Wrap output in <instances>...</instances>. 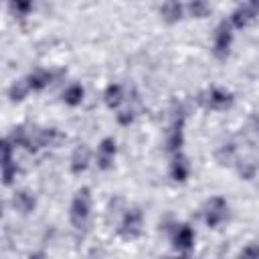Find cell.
<instances>
[{
	"mask_svg": "<svg viewBox=\"0 0 259 259\" xmlns=\"http://www.w3.org/2000/svg\"><path fill=\"white\" fill-rule=\"evenodd\" d=\"M194 245V233L186 225H176L174 229V247L182 253H186Z\"/></svg>",
	"mask_w": 259,
	"mask_h": 259,
	"instance_id": "7a4b0ae2",
	"label": "cell"
},
{
	"mask_svg": "<svg viewBox=\"0 0 259 259\" xmlns=\"http://www.w3.org/2000/svg\"><path fill=\"white\" fill-rule=\"evenodd\" d=\"M119 91H121V89H119L117 85H115V87H109V89H107L105 97H107V103H109V105H117V103L121 101V97H119Z\"/></svg>",
	"mask_w": 259,
	"mask_h": 259,
	"instance_id": "9c48e42d",
	"label": "cell"
},
{
	"mask_svg": "<svg viewBox=\"0 0 259 259\" xmlns=\"http://www.w3.org/2000/svg\"><path fill=\"white\" fill-rule=\"evenodd\" d=\"M63 101H67L69 105H77L83 101V87L79 85H71L67 87V91L63 93Z\"/></svg>",
	"mask_w": 259,
	"mask_h": 259,
	"instance_id": "8992f818",
	"label": "cell"
},
{
	"mask_svg": "<svg viewBox=\"0 0 259 259\" xmlns=\"http://www.w3.org/2000/svg\"><path fill=\"white\" fill-rule=\"evenodd\" d=\"M162 14L166 20H178L180 18V4L176 0H168L162 8Z\"/></svg>",
	"mask_w": 259,
	"mask_h": 259,
	"instance_id": "52a82bcc",
	"label": "cell"
},
{
	"mask_svg": "<svg viewBox=\"0 0 259 259\" xmlns=\"http://www.w3.org/2000/svg\"><path fill=\"white\" fill-rule=\"evenodd\" d=\"M0 219H2V202H0Z\"/></svg>",
	"mask_w": 259,
	"mask_h": 259,
	"instance_id": "30bf717a",
	"label": "cell"
},
{
	"mask_svg": "<svg viewBox=\"0 0 259 259\" xmlns=\"http://www.w3.org/2000/svg\"><path fill=\"white\" fill-rule=\"evenodd\" d=\"M97 152H99V154H97V162H99V166H101V168H107V166L111 164L113 156H115V142H113L111 138L103 140Z\"/></svg>",
	"mask_w": 259,
	"mask_h": 259,
	"instance_id": "3957f363",
	"label": "cell"
},
{
	"mask_svg": "<svg viewBox=\"0 0 259 259\" xmlns=\"http://www.w3.org/2000/svg\"><path fill=\"white\" fill-rule=\"evenodd\" d=\"M14 206L20 210V212H30L32 206H34V198L28 194V192H18L14 196Z\"/></svg>",
	"mask_w": 259,
	"mask_h": 259,
	"instance_id": "5b68a950",
	"label": "cell"
},
{
	"mask_svg": "<svg viewBox=\"0 0 259 259\" xmlns=\"http://www.w3.org/2000/svg\"><path fill=\"white\" fill-rule=\"evenodd\" d=\"M87 160H89V152L87 148H79L73 156V170L79 172V170H85L87 168Z\"/></svg>",
	"mask_w": 259,
	"mask_h": 259,
	"instance_id": "ba28073f",
	"label": "cell"
},
{
	"mask_svg": "<svg viewBox=\"0 0 259 259\" xmlns=\"http://www.w3.org/2000/svg\"><path fill=\"white\" fill-rule=\"evenodd\" d=\"M87 217H89V196H87V190H83L79 192V196L71 206V219L75 225H83Z\"/></svg>",
	"mask_w": 259,
	"mask_h": 259,
	"instance_id": "6da1fadb",
	"label": "cell"
},
{
	"mask_svg": "<svg viewBox=\"0 0 259 259\" xmlns=\"http://www.w3.org/2000/svg\"><path fill=\"white\" fill-rule=\"evenodd\" d=\"M123 231L127 237H136L140 235V227H142V212H138L136 208L125 212V219H123Z\"/></svg>",
	"mask_w": 259,
	"mask_h": 259,
	"instance_id": "277c9868",
	"label": "cell"
}]
</instances>
